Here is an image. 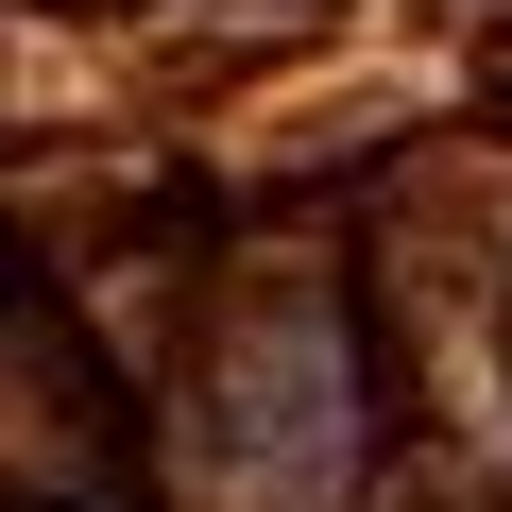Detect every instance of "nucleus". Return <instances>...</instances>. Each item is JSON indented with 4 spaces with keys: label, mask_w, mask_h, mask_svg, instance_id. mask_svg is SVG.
Segmentation results:
<instances>
[{
    "label": "nucleus",
    "mask_w": 512,
    "mask_h": 512,
    "mask_svg": "<svg viewBox=\"0 0 512 512\" xmlns=\"http://www.w3.org/2000/svg\"><path fill=\"white\" fill-rule=\"evenodd\" d=\"M154 410H171L205 512H376L393 376H376L359 239H325V222L205 239V274H171Z\"/></svg>",
    "instance_id": "nucleus-1"
},
{
    "label": "nucleus",
    "mask_w": 512,
    "mask_h": 512,
    "mask_svg": "<svg viewBox=\"0 0 512 512\" xmlns=\"http://www.w3.org/2000/svg\"><path fill=\"white\" fill-rule=\"evenodd\" d=\"M154 376L103 359L86 274L18 239V308H0V461H18V512H154Z\"/></svg>",
    "instance_id": "nucleus-3"
},
{
    "label": "nucleus",
    "mask_w": 512,
    "mask_h": 512,
    "mask_svg": "<svg viewBox=\"0 0 512 512\" xmlns=\"http://www.w3.org/2000/svg\"><path fill=\"white\" fill-rule=\"evenodd\" d=\"M393 427L444 461V512H512V222L495 205H376L359 222Z\"/></svg>",
    "instance_id": "nucleus-2"
},
{
    "label": "nucleus",
    "mask_w": 512,
    "mask_h": 512,
    "mask_svg": "<svg viewBox=\"0 0 512 512\" xmlns=\"http://www.w3.org/2000/svg\"><path fill=\"white\" fill-rule=\"evenodd\" d=\"M52 18H103V0H52Z\"/></svg>",
    "instance_id": "nucleus-4"
}]
</instances>
